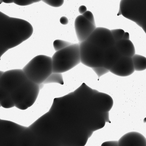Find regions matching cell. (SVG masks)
<instances>
[{
	"instance_id": "cell-23",
	"label": "cell",
	"mask_w": 146,
	"mask_h": 146,
	"mask_svg": "<svg viewBox=\"0 0 146 146\" xmlns=\"http://www.w3.org/2000/svg\"><path fill=\"white\" fill-rule=\"evenodd\" d=\"M60 23L63 25H67L68 22V18L65 16L61 17L60 19Z\"/></svg>"
},
{
	"instance_id": "cell-16",
	"label": "cell",
	"mask_w": 146,
	"mask_h": 146,
	"mask_svg": "<svg viewBox=\"0 0 146 146\" xmlns=\"http://www.w3.org/2000/svg\"><path fill=\"white\" fill-rule=\"evenodd\" d=\"M111 33L115 42L121 40L125 32L121 29H115L110 30Z\"/></svg>"
},
{
	"instance_id": "cell-6",
	"label": "cell",
	"mask_w": 146,
	"mask_h": 146,
	"mask_svg": "<svg viewBox=\"0 0 146 146\" xmlns=\"http://www.w3.org/2000/svg\"><path fill=\"white\" fill-rule=\"evenodd\" d=\"M86 40L104 50L115 42L110 30L103 27H96Z\"/></svg>"
},
{
	"instance_id": "cell-15",
	"label": "cell",
	"mask_w": 146,
	"mask_h": 146,
	"mask_svg": "<svg viewBox=\"0 0 146 146\" xmlns=\"http://www.w3.org/2000/svg\"><path fill=\"white\" fill-rule=\"evenodd\" d=\"M70 42L59 39L55 40L53 43L54 48L56 51L62 49L72 44Z\"/></svg>"
},
{
	"instance_id": "cell-3",
	"label": "cell",
	"mask_w": 146,
	"mask_h": 146,
	"mask_svg": "<svg viewBox=\"0 0 146 146\" xmlns=\"http://www.w3.org/2000/svg\"><path fill=\"white\" fill-rule=\"evenodd\" d=\"M27 78L35 83H43L52 72L51 58L43 55H37L22 69Z\"/></svg>"
},
{
	"instance_id": "cell-26",
	"label": "cell",
	"mask_w": 146,
	"mask_h": 146,
	"mask_svg": "<svg viewBox=\"0 0 146 146\" xmlns=\"http://www.w3.org/2000/svg\"><path fill=\"white\" fill-rule=\"evenodd\" d=\"M4 72L0 71V78L1 76L2 75V74H3Z\"/></svg>"
},
{
	"instance_id": "cell-25",
	"label": "cell",
	"mask_w": 146,
	"mask_h": 146,
	"mask_svg": "<svg viewBox=\"0 0 146 146\" xmlns=\"http://www.w3.org/2000/svg\"><path fill=\"white\" fill-rule=\"evenodd\" d=\"M122 39L129 40V33L127 32H125Z\"/></svg>"
},
{
	"instance_id": "cell-13",
	"label": "cell",
	"mask_w": 146,
	"mask_h": 146,
	"mask_svg": "<svg viewBox=\"0 0 146 146\" xmlns=\"http://www.w3.org/2000/svg\"><path fill=\"white\" fill-rule=\"evenodd\" d=\"M135 71H142L146 69V58L145 57L135 54L132 57Z\"/></svg>"
},
{
	"instance_id": "cell-11",
	"label": "cell",
	"mask_w": 146,
	"mask_h": 146,
	"mask_svg": "<svg viewBox=\"0 0 146 146\" xmlns=\"http://www.w3.org/2000/svg\"><path fill=\"white\" fill-rule=\"evenodd\" d=\"M121 56L114 45L105 50L103 67L109 70Z\"/></svg>"
},
{
	"instance_id": "cell-21",
	"label": "cell",
	"mask_w": 146,
	"mask_h": 146,
	"mask_svg": "<svg viewBox=\"0 0 146 146\" xmlns=\"http://www.w3.org/2000/svg\"><path fill=\"white\" fill-rule=\"evenodd\" d=\"M10 96L9 94L0 86V102Z\"/></svg>"
},
{
	"instance_id": "cell-20",
	"label": "cell",
	"mask_w": 146,
	"mask_h": 146,
	"mask_svg": "<svg viewBox=\"0 0 146 146\" xmlns=\"http://www.w3.org/2000/svg\"><path fill=\"white\" fill-rule=\"evenodd\" d=\"M82 15L92 23L96 25L94 15L90 11H87Z\"/></svg>"
},
{
	"instance_id": "cell-24",
	"label": "cell",
	"mask_w": 146,
	"mask_h": 146,
	"mask_svg": "<svg viewBox=\"0 0 146 146\" xmlns=\"http://www.w3.org/2000/svg\"><path fill=\"white\" fill-rule=\"evenodd\" d=\"M87 11L86 7L84 5H82L80 6L78 9V11L79 13L82 15Z\"/></svg>"
},
{
	"instance_id": "cell-22",
	"label": "cell",
	"mask_w": 146,
	"mask_h": 146,
	"mask_svg": "<svg viewBox=\"0 0 146 146\" xmlns=\"http://www.w3.org/2000/svg\"><path fill=\"white\" fill-rule=\"evenodd\" d=\"M101 146H118V141H106L103 143Z\"/></svg>"
},
{
	"instance_id": "cell-8",
	"label": "cell",
	"mask_w": 146,
	"mask_h": 146,
	"mask_svg": "<svg viewBox=\"0 0 146 146\" xmlns=\"http://www.w3.org/2000/svg\"><path fill=\"white\" fill-rule=\"evenodd\" d=\"M94 25L82 15L78 16L74 21L76 34L80 42L86 40L96 28Z\"/></svg>"
},
{
	"instance_id": "cell-4",
	"label": "cell",
	"mask_w": 146,
	"mask_h": 146,
	"mask_svg": "<svg viewBox=\"0 0 146 146\" xmlns=\"http://www.w3.org/2000/svg\"><path fill=\"white\" fill-rule=\"evenodd\" d=\"M119 13L125 18L135 22L145 32L146 0H122Z\"/></svg>"
},
{
	"instance_id": "cell-5",
	"label": "cell",
	"mask_w": 146,
	"mask_h": 146,
	"mask_svg": "<svg viewBox=\"0 0 146 146\" xmlns=\"http://www.w3.org/2000/svg\"><path fill=\"white\" fill-rule=\"evenodd\" d=\"M79 44L81 62L92 68L103 67L104 50L86 40Z\"/></svg>"
},
{
	"instance_id": "cell-17",
	"label": "cell",
	"mask_w": 146,
	"mask_h": 146,
	"mask_svg": "<svg viewBox=\"0 0 146 146\" xmlns=\"http://www.w3.org/2000/svg\"><path fill=\"white\" fill-rule=\"evenodd\" d=\"M0 106L5 108H10L15 106L10 96L0 102Z\"/></svg>"
},
{
	"instance_id": "cell-7",
	"label": "cell",
	"mask_w": 146,
	"mask_h": 146,
	"mask_svg": "<svg viewBox=\"0 0 146 146\" xmlns=\"http://www.w3.org/2000/svg\"><path fill=\"white\" fill-rule=\"evenodd\" d=\"M89 104L92 110L103 113L110 111L113 105V100L109 95L97 90L90 97Z\"/></svg>"
},
{
	"instance_id": "cell-19",
	"label": "cell",
	"mask_w": 146,
	"mask_h": 146,
	"mask_svg": "<svg viewBox=\"0 0 146 146\" xmlns=\"http://www.w3.org/2000/svg\"><path fill=\"white\" fill-rule=\"evenodd\" d=\"M99 78L102 75L108 73L109 70L103 67L92 68Z\"/></svg>"
},
{
	"instance_id": "cell-18",
	"label": "cell",
	"mask_w": 146,
	"mask_h": 146,
	"mask_svg": "<svg viewBox=\"0 0 146 146\" xmlns=\"http://www.w3.org/2000/svg\"><path fill=\"white\" fill-rule=\"evenodd\" d=\"M42 1L48 5L54 7H60L64 2V0H43Z\"/></svg>"
},
{
	"instance_id": "cell-1",
	"label": "cell",
	"mask_w": 146,
	"mask_h": 146,
	"mask_svg": "<svg viewBox=\"0 0 146 146\" xmlns=\"http://www.w3.org/2000/svg\"><path fill=\"white\" fill-rule=\"evenodd\" d=\"M0 86L10 96L15 106L22 110L33 104L40 90L38 85L29 80L20 69L4 72L0 78Z\"/></svg>"
},
{
	"instance_id": "cell-12",
	"label": "cell",
	"mask_w": 146,
	"mask_h": 146,
	"mask_svg": "<svg viewBox=\"0 0 146 146\" xmlns=\"http://www.w3.org/2000/svg\"><path fill=\"white\" fill-rule=\"evenodd\" d=\"M114 45L122 56L131 58L135 54V46L130 40H121L115 42Z\"/></svg>"
},
{
	"instance_id": "cell-10",
	"label": "cell",
	"mask_w": 146,
	"mask_h": 146,
	"mask_svg": "<svg viewBox=\"0 0 146 146\" xmlns=\"http://www.w3.org/2000/svg\"><path fill=\"white\" fill-rule=\"evenodd\" d=\"M118 141V146H146L145 137L136 131L127 133Z\"/></svg>"
},
{
	"instance_id": "cell-9",
	"label": "cell",
	"mask_w": 146,
	"mask_h": 146,
	"mask_svg": "<svg viewBox=\"0 0 146 146\" xmlns=\"http://www.w3.org/2000/svg\"><path fill=\"white\" fill-rule=\"evenodd\" d=\"M134 71L131 58L124 56H122L109 70L113 74L121 77L130 76Z\"/></svg>"
},
{
	"instance_id": "cell-2",
	"label": "cell",
	"mask_w": 146,
	"mask_h": 146,
	"mask_svg": "<svg viewBox=\"0 0 146 146\" xmlns=\"http://www.w3.org/2000/svg\"><path fill=\"white\" fill-rule=\"evenodd\" d=\"M51 58L52 72L62 73L71 70L81 62L79 43L56 51Z\"/></svg>"
},
{
	"instance_id": "cell-14",
	"label": "cell",
	"mask_w": 146,
	"mask_h": 146,
	"mask_svg": "<svg viewBox=\"0 0 146 146\" xmlns=\"http://www.w3.org/2000/svg\"><path fill=\"white\" fill-rule=\"evenodd\" d=\"M57 83L61 85L64 84L62 76L61 73H52L44 82L43 84Z\"/></svg>"
}]
</instances>
